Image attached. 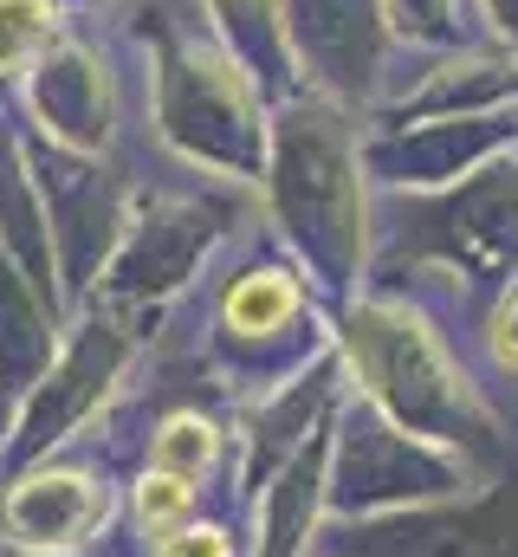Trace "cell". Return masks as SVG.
<instances>
[{
	"instance_id": "8992f818",
	"label": "cell",
	"mask_w": 518,
	"mask_h": 557,
	"mask_svg": "<svg viewBox=\"0 0 518 557\" xmlns=\"http://www.w3.org/2000/svg\"><path fill=\"white\" fill-rule=\"evenodd\" d=\"M169 557H227V539L221 532H182V539H169Z\"/></svg>"
},
{
	"instance_id": "7a4b0ae2",
	"label": "cell",
	"mask_w": 518,
	"mask_h": 557,
	"mask_svg": "<svg viewBox=\"0 0 518 557\" xmlns=\"http://www.w3.org/2000/svg\"><path fill=\"white\" fill-rule=\"evenodd\" d=\"M208 460H214L208 421H169V428H162V441H156V467H162V473L188 480V473H201Z\"/></svg>"
},
{
	"instance_id": "3957f363",
	"label": "cell",
	"mask_w": 518,
	"mask_h": 557,
	"mask_svg": "<svg viewBox=\"0 0 518 557\" xmlns=\"http://www.w3.org/2000/svg\"><path fill=\"white\" fill-rule=\"evenodd\" d=\"M46 39V0H0V65Z\"/></svg>"
},
{
	"instance_id": "6da1fadb",
	"label": "cell",
	"mask_w": 518,
	"mask_h": 557,
	"mask_svg": "<svg viewBox=\"0 0 518 557\" xmlns=\"http://www.w3.org/2000/svg\"><path fill=\"white\" fill-rule=\"evenodd\" d=\"M98 506L104 499H91V486L78 473H46V480H26L7 493V525H13V539H33V545H72Z\"/></svg>"
},
{
	"instance_id": "277c9868",
	"label": "cell",
	"mask_w": 518,
	"mask_h": 557,
	"mask_svg": "<svg viewBox=\"0 0 518 557\" xmlns=\"http://www.w3.org/2000/svg\"><path fill=\"white\" fill-rule=\"evenodd\" d=\"M285 311H292V292H285L272 273L234 292V324H254L259 331V324H272V318H285Z\"/></svg>"
},
{
	"instance_id": "5b68a950",
	"label": "cell",
	"mask_w": 518,
	"mask_h": 557,
	"mask_svg": "<svg viewBox=\"0 0 518 557\" xmlns=\"http://www.w3.org/2000/svg\"><path fill=\"white\" fill-rule=\"evenodd\" d=\"M136 506H143V519H175V512L188 506V486H182L175 473H149L143 493H136Z\"/></svg>"
}]
</instances>
